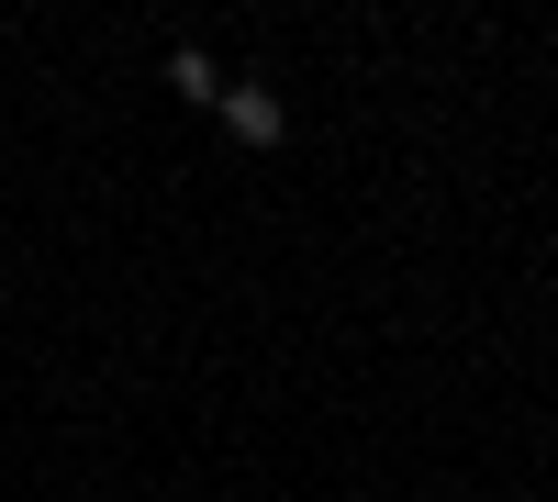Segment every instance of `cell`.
I'll return each mask as SVG.
<instances>
[{"mask_svg":"<svg viewBox=\"0 0 558 502\" xmlns=\"http://www.w3.org/2000/svg\"><path fill=\"white\" fill-rule=\"evenodd\" d=\"M223 134H235V146H279V134H291V123H279V101H268V89H223Z\"/></svg>","mask_w":558,"mask_h":502,"instance_id":"cell-1","label":"cell"},{"mask_svg":"<svg viewBox=\"0 0 558 502\" xmlns=\"http://www.w3.org/2000/svg\"><path fill=\"white\" fill-rule=\"evenodd\" d=\"M168 89H179V101H223V78H213L202 45H179V57H168Z\"/></svg>","mask_w":558,"mask_h":502,"instance_id":"cell-2","label":"cell"}]
</instances>
